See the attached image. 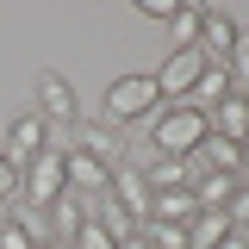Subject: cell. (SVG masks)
<instances>
[{
    "mask_svg": "<svg viewBox=\"0 0 249 249\" xmlns=\"http://www.w3.org/2000/svg\"><path fill=\"white\" fill-rule=\"evenodd\" d=\"M212 137V124L199 106H162L150 119V150H137L131 162H156V156H193L199 143Z\"/></svg>",
    "mask_w": 249,
    "mask_h": 249,
    "instance_id": "1",
    "label": "cell"
},
{
    "mask_svg": "<svg viewBox=\"0 0 249 249\" xmlns=\"http://www.w3.org/2000/svg\"><path fill=\"white\" fill-rule=\"evenodd\" d=\"M62 193H69V150L50 143L44 156H31L25 168H19V206H37L44 212V206H56Z\"/></svg>",
    "mask_w": 249,
    "mask_h": 249,
    "instance_id": "2",
    "label": "cell"
},
{
    "mask_svg": "<svg viewBox=\"0 0 249 249\" xmlns=\"http://www.w3.org/2000/svg\"><path fill=\"white\" fill-rule=\"evenodd\" d=\"M162 112V93H156L150 75H119L106 88V124H137V119H156Z\"/></svg>",
    "mask_w": 249,
    "mask_h": 249,
    "instance_id": "3",
    "label": "cell"
},
{
    "mask_svg": "<svg viewBox=\"0 0 249 249\" xmlns=\"http://www.w3.org/2000/svg\"><path fill=\"white\" fill-rule=\"evenodd\" d=\"M31 93H37V106H31V112H37L44 124H69V131L81 124V100H75V88H69V75H56V69H44Z\"/></svg>",
    "mask_w": 249,
    "mask_h": 249,
    "instance_id": "4",
    "label": "cell"
},
{
    "mask_svg": "<svg viewBox=\"0 0 249 249\" xmlns=\"http://www.w3.org/2000/svg\"><path fill=\"white\" fill-rule=\"evenodd\" d=\"M199 69H206L199 50H168V62L150 75L156 93H162V106H187V93H193V81H199Z\"/></svg>",
    "mask_w": 249,
    "mask_h": 249,
    "instance_id": "5",
    "label": "cell"
},
{
    "mask_svg": "<svg viewBox=\"0 0 249 249\" xmlns=\"http://www.w3.org/2000/svg\"><path fill=\"white\" fill-rule=\"evenodd\" d=\"M106 199L143 224V218H150V175H143V162H131V156H124L119 168H112V187H106Z\"/></svg>",
    "mask_w": 249,
    "mask_h": 249,
    "instance_id": "6",
    "label": "cell"
},
{
    "mask_svg": "<svg viewBox=\"0 0 249 249\" xmlns=\"http://www.w3.org/2000/svg\"><path fill=\"white\" fill-rule=\"evenodd\" d=\"M0 150H6V162H13V168H25L31 156L50 150V124L37 119V112H19V119L6 124V143H0Z\"/></svg>",
    "mask_w": 249,
    "mask_h": 249,
    "instance_id": "7",
    "label": "cell"
},
{
    "mask_svg": "<svg viewBox=\"0 0 249 249\" xmlns=\"http://www.w3.org/2000/svg\"><path fill=\"white\" fill-rule=\"evenodd\" d=\"M75 150H81V156H93V162H106V168H119V162H124L119 131H112V124H93V119H81V124H75Z\"/></svg>",
    "mask_w": 249,
    "mask_h": 249,
    "instance_id": "8",
    "label": "cell"
},
{
    "mask_svg": "<svg viewBox=\"0 0 249 249\" xmlns=\"http://www.w3.org/2000/svg\"><path fill=\"white\" fill-rule=\"evenodd\" d=\"M206 124H212V137H224V143H249V93L218 100L212 112H206Z\"/></svg>",
    "mask_w": 249,
    "mask_h": 249,
    "instance_id": "9",
    "label": "cell"
},
{
    "mask_svg": "<svg viewBox=\"0 0 249 249\" xmlns=\"http://www.w3.org/2000/svg\"><path fill=\"white\" fill-rule=\"evenodd\" d=\"M193 212H199L193 187H162V193H150V218L156 224H187ZM150 218H143V224H150Z\"/></svg>",
    "mask_w": 249,
    "mask_h": 249,
    "instance_id": "10",
    "label": "cell"
},
{
    "mask_svg": "<svg viewBox=\"0 0 249 249\" xmlns=\"http://www.w3.org/2000/svg\"><path fill=\"white\" fill-rule=\"evenodd\" d=\"M237 37H243V25H237V19H224V13H206V25H199V56H206V62H224Z\"/></svg>",
    "mask_w": 249,
    "mask_h": 249,
    "instance_id": "11",
    "label": "cell"
},
{
    "mask_svg": "<svg viewBox=\"0 0 249 249\" xmlns=\"http://www.w3.org/2000/svg\"><path fill=\"white\" fill-rule=\"evenodd\" d=\"M231 69H224V62H206V69H199V81H193V93H187V106H199V112H212L218 100H231Z\"/></svg>",
    "mask_w": 249,
    "mask_h": 249,
    "instance_id": "12",
    "label": "cell"
},
{
    "mask_svg": "<svg viewBox=\"0 0 249 249\" xmlns=\"http://www.w3.org/2000/svg\"><path fill=\"white\" fill-rule=\"evenodd\" d=\"M44 212H50V237L56 243H75V231L88 224V199L81 193H62L56 206H44Z\"/></svg>",
    "mask_w": 249,
    "mask_h": 249,
    "instance_id": "13",
    "label": "cell"
},
{
    "mask_svg": "<svg viewBox=\"0 0 249 249\" xmlns=\"http://www.w3.org/2000/svg\"><path fill=\"white\" fill-rule=\"evenodd\" d=\"M224 237H231V218L224 212H206V206H199V212L187 218V249H218Z\"/></svg>",
    "mask_w": 249,
    "mask_h": 249,
    "instance_id": "14",
    "label": "cell"
},
{
    "mask_svg": "<svg viewBox=\"0 0 249 249\" xmlns=\"http://www.w3.org/2000/svg\"><path fill=\"white\" fill-rule=\"evenodd\" d=\"M231 193H237V175H206V181L193 187V199H199L206 212H224V206H231Z\"/></svg>",
    "mask_w": 249,
    "mask_h": 249,
    "instance_id": "15",
    "label": "cell"
},
{
    "mask_svg": "<svg viewBox=\"0 0 249 249\" xmlns=\"http://www.w3.org/2000/svg\"><path fill=\"white\" fill-rule=\"evenodd\" d=\"M143 175H150V193H162V187H187V162H181V156H156V162H143Z\"/></svg>",
    "mask_w": 249,
    "mask_h": 249,
    "instance_id": "16",
    "label": "cell"
},
{
    "mask_svg": "<svg viewBox=\"0 0 249 249\" xmlns=\"http://www.w3.org/2000/svg\"><path fill=\"white\" fill-rule=\"evenodd\" d=\"M175 50H199V25H206V13L199 6H175Z\"/></svg>",
    "mask_w": 249,
    "mask_h": 249,
    "instance_id": "17",
    "label": "cell"
},
{
    "mask_svg": "<svg viewBox=\"0 0 249 249\" xmlns=\"http://www.w3.org/2000/svg\"><path fill=\"white\" fill-rule=\"evenodd\" d=\"M137 231H143V237H150V249H187V224H137Z\"/></svg>",
    "mask_w": 249,
    "mask_h": 249,
    "instance_id": "18",
    "label": "cell"
},
{
    "mask_svg": "<svg viewBox=\"0 0 249 249\" xmlns=\"http://www.w3.org/2000/svg\"><path fill=\"white\" fill-rule=\"evenodd\" d=\"M224 69H231V88L237 93H249V31L231 44V56H224Z\"/></svg>",
    "mask_w": 249,
    "mask_h": 249,
    "instance_id": "19",
    "label": "cell"
},
{
    "mask_svg": "<svg viewBox=\"0 0 249 249\" xmlns=\"http://www.w3.org/2000/svg\"><path fill=\"white\" fill-rule=\"evenodd\" d=\"M69 249H119V237H112V231H100V224L88 218V224L75 231V243H69Z\"/></svg>",
    "mask_w": 249,
    "mask_h": 249,
    "instance_id": "20",
    "label": "cell"
},
{
    "mask_svg": "<svg viewBox=\"0 0 249 249\" xmlns=\"http://www.w3.org/2000/svg\"><path fill=\"white\" fill-rule=\"evenodd\" d=\"M224 218H231V231H249V187H243V181H237V193H231Z\"/></svg>",
    "mask_w": 249,
    "mask_h": 249,
    "instance_id": "21",
    "label": "cell"
},
{
    "mask_svg": "<svg viewBox=\"0 0 249 249\" xmlns=\"http://www.w3.org/2000/svg\"><path fill=\"white\" fill-rule=\"evenodd\" d=\"M0 199H19V168L6 162V150H0Z\"/></svg>",
    "mask_w": 249,
    "mask_h": 249,
    "instance_id": "22",
    "label": "cell"
},
{
    "mask_svg": "<svg viewBox=\"0 0 249 249\" xmlns=\"http://www.w3.org/2000/svg\"><path fill=\"white\" fill-rule=\"evenodd\" d=\"M0 249H37V243H31L19 224H0Z\"/></svg>",
    "mask_w": 249,
    "mask_h": 249,
    "instance_id": "23",
    "label": "cell"
},
{
    "mask_svg": "<svg viewBox=\"0 0 249 249\" xmlns=\"http://www.w3.org/2000/svg\"><path fill=\"white\" fill-rule=\"evenodd\" d=\"M143 19H175V0H137Z\"/></svg>",
    "mask_w": 249,
    "mask_h": 249,
    "instance_id": "24",
    "label": "cell"
},
{
    "mask_svg": "<svg viewBox=\"0 0 249 249\" xmlns=\"http://www.w3.org/2000/svg\"><path fill=\"white\" fill-rule=\"evenodd\" d=\"M237 181L249 187V143H237Z\"/></svg>",
    "mask_w": 249,
    "mask_h": 249,
    "instance_id": "25",
    "label": "cell"
},
{
    "mask_svg": "<svg viewBox=\"0 0 249 249\" xmlns=\"http://www.w3.org/2000/svg\"><path fill=\"white\" fill-rule=\"evenodd\" d=\"M119 249H150V237H143V231H131V237H119Z\"/></svg>",
    "mask_w": 249,
    "mask_h": 249,
    "instance_id": "26",
    "label": "cell"
},
{
    "mask_svg": "<svg viewBox=\"0 0 249 249\" xmlns=\"http://www.w3.org/2000/svg\"><path fill=\"white\" fill-rule=\"evenodd\" d=\"M218 249H249V231H231V237H224Z\"/></svg>",
    "mask_w": 249,
    "mask_h": 249,
    "instance_id": "27",
    "label": "cell"
},
{
    "mask_svg": "<svg viewBox=\"0 0 249 249\" xmlns=\"http://www.w3.org/2000/svg\"><path fill=\"white\" fill-rule=\"evenodd\" d=\"M37 249H69V243H56V237H50V243H37Z\"/></svg>",
    "mask_w": 249,
    "mask_h": 249,
    "instance_id": "28",
    "label": "cell"
}]
</instances>
